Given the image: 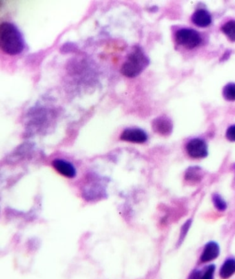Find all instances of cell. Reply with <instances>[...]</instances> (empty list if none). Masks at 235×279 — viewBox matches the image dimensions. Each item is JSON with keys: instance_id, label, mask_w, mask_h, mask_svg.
Segmentation results:
<instances>
[{"instance_id": "obj_6", "label": "cell", "mask_w": 235, "mask_h": 279, "mask_svg": "<svg viewBox=\"0 0 235 279\" xmlns=\"http://www.w3.org/2000/svg\"><path fill=\"white\" fill-rule=\"evenodd\" d=\"M52 165L55 170L64 177L73 179L76 176V168L69 161L57 159L53 161Z\"/></svg>"}, {"instance_id": "obj_10", "label": "cell", "mask_w": 235, "mask_h": 279, "mask_svg": "<svg viewBox=\"0 0 235 279\" xmlns=\"http://www.w3.org/2000/svg\"><path fill=\"white\" fill-rule=\"evenodd\" d=\"M235 273V259L229 258L224 262L219 271L220 277L222 279H228Z\"/></svg>"}, {"instance_id": "obj_7", "label": "cell", "mask_w": 235, "mask_h": 279, "mask_svg": "<svg viewBox=\"0 0 235 279\" xmlns=\"http://www.w3.org/2000/svg\"><path fill=\"white\" fill-rule=\"evenodd\" d=\"M152 128L154 132L159 135L166 136L171 133L173 124L168 117L161 116L152 121Z\"/></svg>"}, {"instance_id": "obj_9", "label": "cell", "mask_w": 235, "mask_h": 279, "mask_svg": "<svg viewBox=\"0 0 235 279\" xmlns=\"http://www.w3.org/2000/svg\"><path fill=\"white\" fill-rule=\"evenodd\" d=\"M218 254H219V247H218V244L214 241L209 242L205 245L203 254H201V262L212 261L217 258Z\"/></svg>"}, {"instance_id": "obj_4", "label": "cell", "mask_w": 235, "mask_h": 279, "mask_svg": "<svg viewBox=\"0 0 235 279\" xmlns=\"http://www.w3.org/2000/svg\"><path fill=\"white\" fill-rule=\"evenodd\" d=\"M186 151L188 155L194 159H201L207 156V146L203 139H191L186 145Z\"/></svg>"}, {"instance_id": "obj_16", "label": "cell", "mask_w": 235, "mask_h": 279, "mask_svg": "<svg viewBox=\"0 0 235 279\" xmlns=\"http://www.w3.org/2000/svg\"><path fill=\"white\" fill-rule=\"evenodd\" d=\"M227 140L231 142H235V124L229 126L225 133Z\"/></svg>"}, {"instance_id": "obj_2", "label": "cell", "mask_w": 235, "mask_h": 279, "mask_svg": "<svg viewBox=\"0 0 235 279\" xmlns=\"http://www.w3.org/2000/svg\"><path fill=\"white\" fill-rule=\"evenodd\" d=\"M149 63V58L143 49L139 46H135L123 64L121 73L127 78H135L146 69Z\"/></svg>"}, {"instance_id": "obj_13", "label": "cell", "mask_w": 235, "mask_h": 279, "mask_svg": "<svg viewBox=\"0 0 235 279\" xmlns=\"http://www.w3.org/2000/svg\"><path fill=\"white\" fill-rule=\"evenodd\" d=\"M212 200L214 206H215L216 208L218 209V210L223 211L226 209V203L223 201L221 196L218 195V194H215V195L213 196Z\"/></svg>"}, {"instance_id": "obj_12", "label": "cell", "mask_w": 235, "mask_h": 279, "mask_svg": "<svg viewBox=\"0 0 235 279\" xmlns=\"http://www.w3.org/2000/svg\"><path fill=\"white\" fill-rule=\"evenodd\" d=\"M223 97L229 102L235 101V83H228L223 89Z\"/></svg>"}, {"instance_id": "obj_17", "label": "cell", "mask_w": 235, "mask_h": 279, "mask_svg": "<svg viewBox=\"0 0 235 279\" xmlns=\"http://www.w3.org/2000/svg\"><path fill=\"white\" fill-rule=\"evenodd\" d=\"M200 276H201V273H200V271L194 270L190 273L188 279H200Z\"/></svg>"}, {"instance_id": "obj_3", "label": "cell", "mask_w": 235, "mask_h": 279, "mask_svg": "<svg viewBox=\"0 0 235 279\" xmlns=\"http://www.w3.org/2000/svg\"><path fill=\"white\" fill-rule=\"evenodd\" d=\"M178 45L188 49H193L201 44V36L197 31L192 29H181L175 34Z\"/></svg>"}, {"instance_id": "obj_14", "label": "cell", "mask_w": 235, "mask_h": 279, "mask_svg": "<svg viewBox=\"0 0 235 279\" xmlns=\"http://www.w3.org/2000/svg\"><path fill=\"white\" fill-rule=\"evenodd\" d=\"M214 271H215V266L211 265L207 267L203 274L201 273L200 279H213L214 278Z\"/></svg>"}, {"instance_id": "obj_8", "label": "cell", "mask_w": 235, "mask_h": 279, "mask_svg": "<svg viewBox=\"0 0 235 279\" xmlns=\"http://www.w3.org/2000/svg\"><path fill=\"white\" fill-rule=\"evenodd\" d=\"M192 23L196 27L205 28L212 23V17L210 13L205 9H198L191 18Z\"/></svg>"}, {"instance_id": "obj_11", "label": "cell", "mask_w": 235, "mask_h": 279, "mask_svg": "<svg viewBox=\"0 0 235 279\" xmlns=\"http://www.w3.org/2000/svg\"><path fill=\"white\" fill-rule=\"evenodd\" d=\"M221 31L229 41L235 42V20H230L223 25Z\"/></svg>"}, {"instance_id": "obj_5", "label": "cell", "mask_w": 235, "mask_h": 279, "mask_svg": "<svg viewBox=\"0 0 235 279\" xmlns=\"http://www.w3.org/2000/svg\"><path fill=\"white\" fill-rule=\"evenodd\" d=\"M120 139L126 142L143 144L148 140V135L141 128H128L121 134Z\"/></svg>"}, {"instance_id": "obj_15", "label": "cell", "mask_w": 235, "mask_h": 279, "mask_svg": "<svg viewBox=\"0 0 235 279\" xmlns=\"http://www.w3.org/2000/svg\"><path fill=\"white\" fill-rule=\"evenodd\" d=\"M196 168H190L189 170L188 173L186 174V179L187 180H191V181H196V180L199 179L200 177V174L197 170H196Z\"/></svg>"}, {"instance_id": "obj_1", "label": "cell", "mask_w": 235, "mask_h": 279, "mask_svg": "<svg viewBox=\"0 0 235 279\" xmlns=\"http://www.w3.org/2000/svg\"><path fill=\"white\" fill-rule=\"evenodd\" d=\"M0 47L7 54L16 56L25 48V41L19 29L13 23H4L0 26Z\"/></svg>"}]
</instances>
